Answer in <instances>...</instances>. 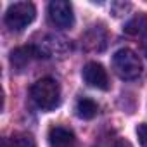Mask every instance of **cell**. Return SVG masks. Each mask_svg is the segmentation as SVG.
Returning a JSON list of instances; mask_svg holds the SVG:
<instances>
[{"label":"cell","mask_w":147,"mask_h":147,"mask_svg":"<svg viewBox=\"0 0 147 147\" xmlns=\"http://www.w3.org/2000/svg\"><path fill=\"white\" fill-rule=\"evenodd\" d=\"M31 99L33 102L43 109V111H52L59 106L61 102V88L59 83L52 78H42L31 87Z\"/></svg>","instance_id":"obj_1"},{"label":"cell","mask_w":147,"mask_h":147,"mask_svg":"<svg viewBox=\"0 0 147 147\" xmlns=\"http://www.w3.org/2000/svg\"><path fill=\"white\" fill-rule=\"evenodd\" d=\"M144 52H145V55H147V33H145V36H144Z\"/></svg>","instance_id":"obj_13"},{"label":"cell","mask_w":147,"mask_h":147,"mask_svg":"<svg viewBox=\"0 0 147 147\" xmlns=\"http://www.w3.org/2000/svg\"><path fill=\"white\" fill-rule=\"evenodd\" d=\"M82 75H83V80H85L87 85H90L94 88H99V90H107L109 88L107 71L104 69L102 64H99V62H88V64H85Z\"/></svg>","instance_id":"obj_5"},{"label":"cell","mask_w":147,"mask_h":147,"mask_svg":"<svg viewBox=\"0 0 147 147\" xmlns=\"http://www.w3.org/2000/svg\"><path fill=\"white\" fill-rule=\"evenodd\" d=\"M49 21L59 28V30H67L75 24V14L73 7L66 0H54L49 4Z\"/></svg>","instance_id":"obj_4"},{"label":"cell","mask_w":147,"mask_h":147,"mask_svg":"<svg viewBox=\"0 0 147 147\" xmlns=\"http://www.w3.org/2000/svg\"><path fill=\"white\" fill-rule=\"evenodd\" d=\"M35 16H36V11L31 2H16L9 5L5 12V24L12 31H23L33 23Z\"/></svg>","instance_id":"obj_3"},{"label":"cell","mask_w":147,"mask_h":147,"mask_svg":"<svg viewBox=\"0 0 147 147\" xmlns=\"http://www.w3.org/2000/svg\"><path fill=\"white\" fill-rule=\"evenodd\" d=\"M75 111H76L78 118H82V119H92V118H95L99 107H97V104H95L92 99L83 97V99H80V100L76 102Z\"/></svg>","instance_id":"obj_8"},{"label":"cell","mask_w":147,"mask_h":147,"mask_svg":"<svg viewBox=\"0 0 147 147\" xmlns=\"http://www.w3.org/2000/svg\"><path fill=\"white\" fill-rule=\"evenodd\" d=\"M49 144L50 147H75L76 138L69 128L64 126H52L49 130Z\"/></svg>","instance_id":"obj_6"},{"label":"cell","mask_w":147,"mask_h":147,"mask_svg":"<svg viewBox=\"0 0 147 147\" xmlns=\"http://www.w3.org/2000/svg\"><path fill=\"white\" fill-rule=\"evenodd\" d=\"M4 147H36L35 138L28 133H16L4 142Z\"/></svg>","instance_id":"obj_10"},{"label":"cell","mask_w":147,"mask_h":147,"mask_svg":"<svg viewBox=\"0 0 147 147\" xmlns=\"http://www.w3.org/2000/svg\"><path fill=\"white\" fill-rule=\"evenodd\" d=\"M113 67L116 75L123 80H135L142 73L140 57L130 49H119L113 55Z\"/></svg>","instance_id":"obj_2"},{"label":"cell","mask_w":147,"mask_h":147,"mask_svg":"<svg viewBox=\"0 0 147 147\" xmlns=\"http://www.w3.org/2000/svg\"><path fill=\"white\" fill-rule=\"evenodd\" d=\"M114 147H133L128 140H125V138H119V140H116L114 142Z\"/></svg>","instance_id":"obj_12"},{"label":"cell","mask_w":147,"mask_h":147,"mask_svg":"<svg viewBox=\"0 0 147 147\" xmlns=\"http://www.w3.org/2000/svg\"><path fill=\"white\" fill-rule=\"evenodd\" d=\"M137 137L142 147H147V123H142L137 126Z\"/></svg>","instance_id":"obj_11"},{"label":"cell","mask_w":147,"mask_h":147,"mask_svg":"<svg viewBox=\"0 0 147 147\" xmlns=\"http://www.w3.org/2000/svg\"><path fill=\"white\" fill-rule=\"evenodd\" d=\"M33 57H38V52L35 50L33 45H30V47H19V49H16V50L11 52V64H12L14 69L21 71L26 64H30V61Z\"/></svg>","instance_id":"obj_7"},{"label":"cell","mask_w":147,"mask_h":147,"mask_svg":"<svg viewBox=\"0 0 147 147\" xmlns=\"http://www.w3.org/2000/svg\"><path fill=\"white\" fill-rule=\"evenodd\" d=\"M125 31L128 35H142V33H147V16L138 14L133 19H130L126 23V26H125Z\"/></svg>","instance_id":"obj_9"}]
</instances>
